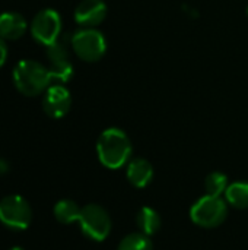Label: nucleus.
Instances as JSON below:
<instances>
[{"mask_svg":"<svg viewBox=\"0 0 248 250\" xmlns=\"http://www.w3.org/2000/svg\"><path fill=\"white\" fill-rule=\"evenodd\" d=\"M96 154L104 167L118 170L130 161L132 142L126 132L118 127H110L99 135L96 141Z\"/></svg>","mask_w":248,"mask_h":250,"instance_id":"1","label":"nucleus"},{"mask_svg":"<svg viewBox=\"0 0 248 250\" xmlns=\"http://www.w3.org/2000/svg\"><path fill=\"white\" fill-rule=\"evenodd\" d=\"M12 79L15 88L25 97H38L44 94L53 81L47 64L34 59L18 62L13 67Z\"/></svg>","mask_w":248,"mask_h":250,"instance_id":"2","label":"nucleus"},{"mask_svg":"<svg viewBox=\"0 0 248 250\" xmlns=\"http://www.w3.org/2000/svg\"><path fill=\"white\" fill-rule=\"evenodd\" d=\"M227 217L228 202L224 201L222 196L205 195L197 199L190 209L191 221L202 229H216L227 220Z\"/></svg>","mask_w":248,"mask_h":250,"instance_id":"3","label":"nucleus"},{"mask_svg":"<svg viewBox=\"0 0 248 250\" xmlns=\"http://www.w3.org/2000/svg\"><path fill=\"white\" fill-rule=\"evenodd\" d=\"M70 47L75 54L88 63L101 60L107 51V41L95 28H82L70 37Z\"/></svg>","mask_w":248,"mask_h":250,"instance_id":"4","label":"nucleus"},{"mask_svg":"<svg viewBox=\"0 0 248 250\" xmlns=\"http://www.w3.org/2000/svg\"><path fill=\"white\" fill-rule=\"evenodd\" d=\"M79 226L82 233L94 242H104L113 227L108 211L98 204H88L82 208L79 217Z\"/></svg>","mask_w":248,"mask_h":250,"instance_id":"5","label":"nucleus"},{"mask_svg":"<svg viewBox=\"0 0 248 250\" xmlns=\"http://www.w3.org/2000/svg\"><path fill=\"white\" fill-rule=\"evenodd\" d=\"M0 221L12 230H26L32 221V209L20 195H9L0 201Z\"/></svg>","mask_w":248,"mask_h":250,"instance_id":"6","label":"nucleus"},{"mask_svg":"<svg viewBox=\"0 0 248 250\" xmlns=\"http://www.w3.org/2000/svg\"><path fill=\"white\" fill-rule=\"evenodd\" d=\"M61 16L54 9H42L39 10L31 22V35L32 38L48 47L61 38Z\"/></svg>","mask_w":248,"mask_h":250,"instance_id":"7","label":"nucleus"},{"mask_svg":"<svg viewBox=\"0 0 248 250\" xmlns=\"http://www.w3.org/2000/svg\"><path fill=\"white\" fill-rule=\"evenodd\" d=\"M69 44L64 38H60L54 44L45 47V56L48 62L47 67L53 81H57L58 83H66L73 76V63L70 59Z\"/></svg>","mask_w":248,"mask_h":250,"instance_id":"8","label":"nucleus"},{"mask_svg":"<svg viewBox=\"0 0 248 250\" xmlns=\"http://www.w3.org/2000/svg\"><path fill=\"white\" fill-rule=\"evenodd\" d=\"M72 107V95L63 83L50 85L42 95V110L51 119H63Z\"/></svg>","mask_w":248,"mask_h":250,"instance_id":"9","label":"nucleus"},{"mask_svg":"<svg viewBox=\"0 0 248 250\" xmlns=\"http://www.w3.org/2000/svg\"><path fill=\"white\" fill-rule=\"evenodd\" d=\"M107 16V4L102 0H82L75 9V21L82 28H95Z\"/></svg>","mask_w":248,"mask_h":250,"instance_id":"10","label":"nucleus"},{"mask_svg":"<svg viewBox=\"0 0 248 250\" xmlns=\"http://www.w3.org/2000/svg\"><path fill=\"white\" fill-rule=\"evenodd\" d=\"M28 31V22L19 12L0 13V37L4 41H15L25 35Z\"/></svg>","mask_w":248,"mask_h":250,"instance_id":"11","label":"nucleus"},{"mask_svg":"<svg viewBox=\"0 0 248 250\" xmlns=\"http://www.w3.org/2000/svg\"><path fill=\"white\" fill-rule=\"evenodd\" d=\"M126 176L132 186L143 189L153 179V167L145 158H133L126 166Z\"/></svg>","mask_w":248,"mask_h":250,"instance_id":"12","label":"nucleus"},{"mask_svg":"<svg viewBox=\"0 0 248 250\" xmlns=\"http://www.w3.org/2000/svg\"><path fill=\"white\" fill-rule=\"evenodd\" d=\"M136 226L140 233L151 237L161 230L162 220H161V215L158 214V211H155L151 207H143L136 214Z\"/></svg>","mask_w":248,"mask_h":250,"instance_id":"13","label":"nucleus"},{"mask_svg":"<svg viewBox=\"0 0 248 250\" xmlns=\"http://www.w3.org/2000/svg\"><path fill=\"white\" fill-rule=\"evenodd\" d=\"M82 208L72 199H61L54 205V217L61 224H72L75 221H79Z\"/></svg>","mask_w":248,"mask_h":250,"instance_id":"14","label":"nucleus"},{"mask_svg":"<svg viewBox=\"0 0 248 250\" xmlns=\"http://www.w3.org/2000/svg\"><path fill=\"white\" fill-rule=\"evenodd\" d=\"M225 201L228 205L237 209L248 208V182H235L228 186L225 192Z\"/></svg>","mask_w":248,"mask_h":250,"instance_id":"15","label":"nucleus"},{"mask_svg":"<svg viewBox=\"0 0 248 250\" xmlns=\"http://www.w3.org/2000/svg\"><path fill=\"white\" fill-rule=\"evenodd\" d=\"M117 250H153V243L149 236L136 231L123 237Z\"/></svg>","mask_w":248,"mask_h":250,"instance_id":"16","label":"nucleus"},{"mask_svg":"<svg viewBox=\"0 0 248 250\" xmlns=\"http://www.w3.org/2000/svg\"><path fill=\"white\" fill-rule=\"evenodd\" d=\"M228 186H229L228 177H227V174H224L221 171L210 173L205 180L206 195H210V196H222V195H225Z\"/></svg>","mask_w":248,"mask_h":250,"instance_id":"17","label":"nucleus"},{"mask_svg":"<svg viewBox=\"0 0 248 250\" xmlns=\"http://www.w3.org/2000/svg\"><path fill=\"white\" fill-rule=\"evenodd\" d=\"M7 45H6V41L0 37V67L6 63V59H7Z\"/></svg>","mask_w":248,"mask_h":250,"instance_id":"18","label":"nucleus"},{"mask_svg":"<svg viewBox=\"0 0 248 250\" xmlns=\"http://www.w3.org/2000/svg\"><path fill=\"white\" fill-rule=\"evenodd\" d=\"M9 171V163L3 158H0V176L6 174Z\"/></svg>","mask_w":248,"mask_h":250,"instance_id":"19","label":"nucleus"},{"mask_svg":"<svg viewBox=\"0 0 248 250\" xmlns=\"http://www.w3.org/2000/svg\"><path fill=\"white\" fill-rule=\"evenodd\" d=\"M9 250H25L23 248H20V246H15V248H10Z\"/></svg>","mask_w":248,"mask_h":250,"instance_id":"20","label":"nucleus"},{"mask_svg":"<svg viewBox=\"0 0 248 250\" xmlns=\"http://www.w3.org/2000/svg\"><path fill=\"white\" fill-rule=\"evenodd\" d=\"M247 15H248V7H247Z\"/></svg>","mask_w":248,"mask_h":250,"instance_id":"21","label":"nucleus"},{"mask_svg":"<svg viewBox=\"0 0 248 250\" xmlns=\"http://www.w3.org/2000/svg\"><path fill=\"white\" fill-rule=\"evenodd\" d=\"M0 201H1V199H0Z\"/></svg>","mask_w":248,"mask_h":250,"instance_id":"22","label":"nucleus"}]
</instances>
